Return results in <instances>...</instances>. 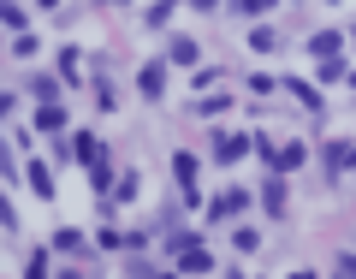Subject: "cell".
Instances as JSON below:
<instances>
[{"instance_id": "obj_13", "label": "cell", "mask_w": 356, "mask_h": 279, "mask_svg": "<svg viewBox=\"0 0 356 279\" xmlns=\"http://www.w3.org/2000/svg\"><path fill=\"white\" fill-rule=\"evenodd\" d=\"M261 202H267V214H280V208H285V184H280V178L261 191Z\"/></svg>"}, {"instance_id": "obj_25", "label": "cell", "mask_w": 356, "mask_h": 279, "mask_svg": "<svg viewBox=\"0 0 356 279\" xmlns=\"http://www.w3.org/2000/svg\"><path fill=\"white\" fill-rule=\"evenodd\" d=\"M107 6H113V0H107Z\"/></svg>"}, {"instance_id": "obj_9", "label": "cell", "mask_w": 356, "mask_h": 279, "mask_svg": "<svg viewBox=\"0 0 356 279\" xmlns=\"http://www.w3.org/2000/svg\"><path fill=\"white\" fill-rule=\"evenodd\" d=\"M232 214H243V191H226L214 202V220H232Z\"/></svg>"}, {"instance_id": "obj_8", "label": "cell", "mask_w": 356, "mask_h": 279, "mask_svg": "<svg viewBox=\"0 0 356 279\" xmlns=\"http://www.w3.org/2000/svg\"><path fill=\"white\" fill-rule=\"evenodd\" d=\"M60 125H65V113H60L54 102H42V107H36V131H60Z\"/></svg>"}, {"instance_id": "obj_19", "label": "cell", "mask_w": 356, "mask_h": 279, "mask_svg": "<svg viewBox=\"0 0 356 279\" xmlns=\"http://www.w3.org/2000/svg\"><path fill=\"white\" fill-rule=\"evenodd\" d=\"M285 89H291V95H297V102H303V107H321V95H315V89H309V83H285Z\"/></svg>"}, {"instance_id": "obj_10", "label": "cell", "mask_w": 356, "mask_h": 279, "mask_svg": "<svg viewBox=\"0 0 356 279\" xmlns=\"http://www.w3.org/2000/svg\"><path fill=\"white\" fill-rule=\"evenodd\" d=\"M339 48H344V36H332V30H321V36L309 42V54H315V60H321V54H339Z\"/></svg>"}, {"instance_id": "obj_1", "label": "cell", "mask_w": 356, "mask_h": 279, "mask_svg": "<svg viewBox=\"0 0 356 279\" xmlns=\"http://www.w3.org/2000/svg\"><path fill=\"white\" fill-rule=\"evenodd\" d=\"M250 143H255V137H226V131H220V137H214V161H220V166L243 161V154H250Z\"/></svg>"}, {"instance_id": "obj_22", "label": "cell", "mask_w": 356, "mask_h": 279, "mask_svg": "<svg viewBox=\"0 0 356 279\" xmlns=\"http://www.w3.org/2000/svg\"><path fill=\"white\" fill-rule=\"evenodd\" d=\"M36 6H60V0H36Z\"/></svg>"}, {"instance_id": "obj_24", "label": "cell", "mask_w": 356, "mask_h": 279, "mask_svg": "<svg viewBox=\"0 0 356 279\" xmlns=\"http://www.w3.org/2000/svg\"><path fill=\"white\" fill-rule=\"evenodd\" d=\"M226 279H243V273H226Z\"/></svg>"}, {"instance_id": "obj_23", "label": "cell", "mask_w": 356, "mask_h": 279, "mask_svg": "<svg viewBox=\"0 0 356 279\" xmlns=\"http://www.w3.org/2000/svg\"><path fill=\"white\" fill-rule=\"evenodd\" d=\"M291 279H315V273H291Z\"/></svg>"}, {"instance_id": "obj_18", "label": "cell", "mask_w": 356, "mask_h": 279, "mask_svg": "<svg viewBox=\"0 0 356 279\" xmlns=\"http://www.w3.org/2000/svg\"><path fill=\"white\" fill-rule=\"evenodd\" d=\"M54 238H60V250H65V255H77V250H83V238H77L72 226H65V232H54Z\"/></svg>"}, {"instance_id": "obj_11", "label": "cell", "mask_w": 356, "mask_h": 279, "mask_svg": "<svg viewBox=\"0 0 356 279\" xmlns=\"http://www.w3.org/2000/svg\"><path fill=\"white\" fill-rule=\"evenodd\" d=\"M60 77H65V83H77V77H83V60H77V48H65V54H60Z\"/></svg>"}, {"instance_id": "obj_2", "label": "cell", "mask_w": 356, "mask_h": 279, "mask_svg": "<svg viewBox=\"0 0 356 279\" xmlns=\"http://www.w3.org/2000/svg\"><path fill=\"white\" fill-rule=\"evenodd\" d=\"M303 161H309L303 143H285V149H273V161H267V166H273V173H297Z\"/></svg>"}, {"instance_id": "obj_12", "label": "cell", "mask_w": 356, "mask_h": 279, "mask_svg": "<svg viewBox=\"0 0 356 279\" xmlns=\"http://www.w3.org/2000/svg\"><path fill=\"white\" fill-rule=\"evenodd\" d=\"M327 161H332V166H356V143H332Z\"/></svg>"}, {"instance_id": "obj_17", "label": "cell", "mask_w": 356, "mask_h": 279, "mask_svg": "<svg viewBox=\"0 0 356 279\" xmlns=\"http://www.w3.org/2000/svg\"><path fill=\"white\" fill-rule=\"evenodd\" d=\"M250 48H255V54H273L280 42H273V30H255V36H250Z\"/></svg>"}, {"instance_id": "obj_16", "label": "cell", "mask_w": 356, "mask_h": 279, "mask_svg": "<svg viewBox=\"0 0 356 279\" xmlns=\"http://www.w3.org/2000/svg\"><path fill=\"white\" fill-rule=\"evenodd\" d=\"M315 65H321V77H344V60H339V54H321Z\"/></svg>"}, {"instance_id": "obj_14", "label": "cell", "mask_w": 356, "mask_h": 279, "mask_svg": "<svg viewBox=\"0 0 356 279\" xmlns=\"http://www.w3.org/2000/svg\"><path fill=\"white\" fill-rule=\"evenodd\" d=\"M172 173H178V184H191L196 178V154H172Z\"/></svg>"}, {"instance_id": "obj_7", "label": "cell", "mask_w": 356, "mask_h": 279, "mask_svg": "<svg viewBox=\"0 0 356 279\" xmlns=\"http://www.w3.org/2000/svg\"><path fill=\"white\" fill-rule=\"evenodd\" d=\"M166 60H172V65H196V42H191V36H178L172 48H166Z\"/></svg>"}, {"instance_id": "obj_21", "label": "cell", "mask_w": 356, "mask_h": 279, "mask_svg": "<svg viewBox=\"0 0 356 279\" xmlns=\"http://www.w3.org/2000/svg\"><path fill=\"white\" fill-rule=\"evenodd\" d=\"M267 6H273V0H238V13H250V18H261Z\"/></svg>"}, {"instance_id": "obj_20", "label": "cell", "mask_w": 356, "mask_h": 279, "mask_svg": "<svg viewBox=\"0 0 356 279\" xmlns=\"http://www.w3.org/2000/svg\"><path fill=\"white\" fill-rule=\"evenodd\" d=\"M24 273H30V279H48V255L36 250V255H30V267H24Z\"/></svg>"}, {"instance_id": "obj_15", "label": "cell", "mask_w": 356, "mask_h": 279, "mask_svg": "<svg viewBox=\"0 0 356 279\" xmlns=\"http://www.w3.org/2000/svg\"><path fill=\"white\" fill-rule=\"evenodd\" d=\"M30 95H42V102H54V95H60V83H54V77H42V72H36V83H30Z\"/></svg>"}, {"instance_id": "obj_3", "label": "cell", "mask_w": 356, "mask_h": 279, "mask_svg": "<svg viewBox=\"0 0 356 279\" xmlns=\"http://www.w3.org/2000/svg\"><path fill=\"white\" fill-rule=\"evenodd\" d=\"M72 161H83V166H102V143L89 137V131H77V137H72Z\"/></svg>"}, {"instance_id": "obj_4", "label": "cell", "mask_w": 356, "mask_h": 279, "mask_svg": "<svg viewBox=\"0 0 356 279\" xmlns=\"http://www.w3.org/2000/svg\"><path fill=\"white\" fill-rule=\"evenodd\" d=\"M208 250H196V244H184V250H178V273H208Z\"/></svg>"}, {"instance_id": "obj_5", "label": "cell", "mask_w": 356, "mask_h": 279, "mask_svg": "<svg viewBox=\"0 0 356 279\" xmlns=\"http://www.w3.org/2000/svg\"><path fill=\"white\" fill-rule=\"evenodd\" d=\"M137 89H143V95H161V89H166V65H143V72H137Z\"/></svg>"}, {"instance_id": "obj_6", "label": "cell", "mask_w": 356, "mask_h": 279, "mask_svg": "<svg viewBox=\"0 0 356 279\" xmlns=\"http://www.w3.org/2000/svg\"><path fill=\"white\" fill-rule=\"evenodd\" d=\"M30 191H36V196H54V173H48L42 161H30Z\"/></svg>"}]
</instances>
